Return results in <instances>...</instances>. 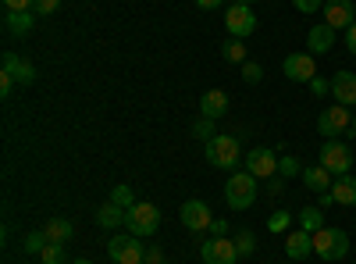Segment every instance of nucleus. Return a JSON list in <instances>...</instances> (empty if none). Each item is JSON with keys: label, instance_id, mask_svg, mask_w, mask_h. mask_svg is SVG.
<instances>
[{"label": "nucleus", "instance_id": "nucleus-37", "mask_svg": "<svg viewBox=\"0 0 356 264\" xmlns=\"http://www.w3.org/2000/svg\"><path fill=\"white\" fill-rule=\"evenodd\" d=\"M4 8H8V11H33L36 0H4Z\"/></svg>", "mask_w": 356, "mask_h": 264}, {"label": "nucleus", "instance_id": "nucleus-5", "mask_svg": "<svg viewBox=\"0 0 356 264\" xmlns=\"http://www.w3.org/2000/svg\"><path fill=\"white\" fill-rule=\"evenodd\" d=\"M321 164L328 168L335 179H339V175H349V168H353V150H349L342 139H324V146H321Z\"/></svg>", "mask_w": 356, "mask_h": 264}, {"label": "nucleus", "instance_id": "nucleus-2", "mask_svg": "<svg viewBox=\"0 0 356 264\" xmlns=\"http://www.w3.org/2000/svg\"><path fill=\"white\" fill-rule=\"evenodd\" d=\"M314 254L321 261H342L349 254V236L342 228H332V225H324L314 232Z\"/></svg>", "mask_w": 356, "mask_h": 264}, {"label": "nucleus", "instance_id": "nucleus-48", "mask_svg": "<svg viewBox=\"0 0 356 264\" xmlns=\"http://www.w3.org/2000/svg\"><path fill=\"white\" fill-rule=\"evenodd\" d=\"M161 264H168V261H161Z\"/></svg>", "mask_w": 356, "mask_h": 264}, {"label": "nucleus", "instance_id": "nucleus-18", "mask_svg": "<svg viewBox=\"0 0 356 264\" xmlns=\"http://www.w3.org/2000/svg\"><path fill=\"white\" fill-rule=\"evenodd\" d=\"M228 111V97H225V90H207L203 97H200V114L203 118H221V114Z\"/></svg>", "mask_w": 356, "mask_h": 264}, {"label": "nucleus", "instance_id": "nucleus-20", "mask_svg": "<svg viewBox=\"0 0 356 264\" xmlns=\"http://www.w3.org/2000/svg\"><path fill=\"white\" fill-rule=\"evenodd\" d=\"M36 11H8V18H4V29L11 36H29L33 33V25H36Z\"/></svg>", "mask_w": 356, "mask_h": 264}, {"label": "nucleus", "instance_id": "nucleus-38", "mask_svg": "<svg viewBox=\"0 0 356 264\" xmlns=\"http://www.w3.org/2000/svg\"><path fill=\"white\" fill-rule=\"evenodd\" d=\"M207 232H211V236H218V240H221V236H228V222H225V218H214L211 225H207Z\"/></svg>", "mask_w": 356, "mask_h": 264}, {"label": "nucleus", "instance_id": "nucleus-43", "mask_svg": "<svg viewBox=\"0 0 356 264\" xmlns=\"http://www.w3.org/2000/svg\"><path fill=\"white\" fill-rule=\"evenodd\" d=\"M332 203H335L332 189H324V193H317V208H332Z\"/></svg>", "mask_w": 356, "mask_h": 264}, {"label": "nucleus", "instance_id": "nucleus-46", "mask_svg": "<svg viewBox=\"0 0 356 264\" xmlns=\"http://www.w3.org/2000/svg\"><path fill=\"white\" fill-rule=\"evenodd\" d=\"M235 4H253V0H235Z\"/></svg>", "mask_w": 356, "mask_h": 264}, {"label": "nucleus", "instance_id": "nucleus-25", "mask_svg": "<svg viewBox=\"0 0 356 264\" xmlns=\"http://www.w3.org/2000/svg\"><path fill=\"white\" fill-rule=\"evenodd\" d=\"M221 57H225V61H232V65H243V61H246V47H243V40L228 36V40L221 43Z\"/></svg>", "mask_w": 356, "mask_h": 264}, {"label": "nucleus", "instance_id": "nucleus-21", "mask_svg": "<svg viewBox=\"0 0 356 264\" xmlns=\"http://www.w3.org/2000/svg\"><path fill=\"white\" fill-rule=\"evenodd\" d=\"M332 196H335V203H342V208H356V179L353 175H339V179L332 183Z\"/></svg>", "mask_w": 356, "mask_h": 264}, {"label": "nucleus", "instance_id": "nucleus-23", "mask_svg": "<svg viewBox=\"0 0 356 264\" xmlns=\"http://www.w3.org/2000/svg\"><path fill=\"white\" fill-rule=\"evenodd\" d=\"M125 215H129L125 208H118L114 200H107L104 208L97 211V222H100L104 228H118V225H125Z\"/></svg>", "mask_w": 356, "mask_h": 264}, {"label": "nucleus", "instance_id": "nucleus-35", "mask_svg": "<svg viewBox=\"0 0 356 264\" xmlns=\"http://www.w3.org/2000/svg\"><path fill=\"white\" fill-rule=\"evenodd\" d=\"M57 8H61V0H36V8H33V11H36L40 18H50Z\"/></svg>", "mask_w": 356, "mask_h": 264}, {"label": "nucleus", "instance_id": "nucleus-47", "mask_svg": "<svg viewBox=\"0 0 356 264\" xmlns=\"http://www.w3.org/2000/svg\"><path fill=\"white\" fill-rule=\"evenodd\" d=\"M353 136H356V114H353Z\"/></svg>", "mask_w": 356, "mask_h": 264}, {"label": "nucleus", "instance_id": "nucleus-26", "mask_svg": "<svg viewBox=\"0 0 356 264\" xmlns=\"http://www.w3.org/2000/svg\"><path fill=\"white\" fill-rule=\"evenodd\" d=\"M111 200L118 203V208H125V211L132 208V203H139V200H136V189H132V186H125V183H118V186L111 189Z\"/></svg>", "mask_w": 356, "mask_h": 264}, {"label": "nucleus", "instance_id": "nucleus-6", "mask_svg": "<svg viewBox=\"0 0 356 264\" xmlns=\"http://www.w3.org/2000/svg\"><path fill=\"white\" fill-rule=\"evenodd\" d=\"M346 129H353V114H349L346 104H332V107H324V111H321L317 132H321L324 139H335V136L346 132Z\"/></svg>", "mask_w": 356, "mask_h": 264}, {"label": "nucleus", "instance_id": "nucleus-30", "mask_svg": "<svg viewBox=\"0 0 356 264\" xmlns=\"http://www.w3.org/2000/svg\"><path fill=\"white\" fill-rule=\"evenodd\" d=\"M278 175H282V179H292V175H303L300 157H278Z\"/></svg>", "mask_w": 356, "mask_h": 264}, {"label": "nucleus", "instance_id": "nucleus-4", "mask_svg": "<svg viewBox=\"0 0 356 264\" xmlns=\"http://www.w3.org/2000/svg\"><path fill=\"white\" fill-rule=\"evenodd\" d=\"M207 161H211L214 168H235L243 161V150H239V139L235 136H214L211 143H207Z\"/></svg>", "mask_w": 356, "mask_h": 264}, {"label": "nucleus", "instance_id": "nucleus-9", "mask_svg": "<svg viewBox=\"0 0 356 264\" xmlns=\"http://www.w3.org/2000/svg\"><path fill=\"white\" fill-rule=\"evenodd\" d=\"M246 171L253 175V179H275L278 175V154L275 150H267V146H257V150H250L243 157Z\"/></svg>", "mask_w": 356, "mask_h": 264}, {"label": "nucleus", "instance_id": "nucleus-22", "mask_svg": "<svg viewBox=\"0 0 356 264\" xmlns=\"http://www.w3.org/2000/svg\"><path fill=\"white\" fill-rule=\"evenodd\" d=\"M43 232H47V240H50V243H61V247L72 243V236H75V228H72L68 218H50Z\"/></svg>", "mask_w": 356, "mask_h": 264}, {"label": "nucleus", "instance_id": "nucleus-15", "mask_svg": "<svg viewBox=\"0 0 356 264\" xmlns=\"http://www.w3.org/2000/svg\"><path fill=\"white\" fill-rule=\"evenodd\" d=\"M307 47H310V54H328L332 47H335V29L332 25H310V33H307Z\"/></svg>", "mask_w": 356, "mask_h": 264}, {"label": "nucleus", "instance_id": "nucleus-40", "mask_svg": "<svg viewBox=\"0 0 356 264\" xmlns=\"http://www.w3.org/2000/svg\"><path fill=\"white\" fill-rule=\"evenodd\" d=\"M164 261V254L157 250V247H146V257H143V264H161Z\"/></svg>", "mask_w": 356, "mask_h": 264}, {"label": "nucleus", "instance_id": "nucleus-41", "mask_svg": "<svg viewBox=\"0 0 356 264\" xmlns=\"http://www.w3.org/2000/svg\"><path fill=\"white\" fill-rule=\"evenodd\" d=\"M285 189V179H282V175H275V179H271V186H267V196H278Z\"/></svg>", "mask_w": 356, "mask_h": 264}, {"label": "nucleus", "instance_id": "nucleus-24", "mask_svg": "<svg viewBox=\"0 0 356 264\" xmlns=\"http://www.w3.org/2000/svg\"><path fill=\"white\" fill-rule=\"evenodd\" d=\"M296 225L314 236L317 228H324V208H303L300 215H296Z\"/></svg>", "mask_w": 356, "mask_h": 264}, {"label": "nucleus", "instance_id": "nucleus-31", "mask_svg": "<svg viewBox=\"0 0 356 264\" xmlns=\"http://www.w3.org/2000/svg\"><path fill=\"white\" fill-rule=\"evenodd\" d=\"M40 257H43V264H68V257H65V247H61V243H47V250H43Z\"/></svg>", "mask_w": 356, "mask_h": 264}, {"label": "nucleus", "instance_id": "nucleus-29", "mask_svg": "<svg viewBox=\"0 0 356 264\" xmlns=\"http://www.w3.org/2000/svg\"><path fill=\"white\" fill-rule=\"evenodd\" d=\"M47 243H50V240H47V232H33V236H25L22 250H25V254H43Z\"/></svg>", "mask_w": 356, "mask_h": 264}, {"label": "nucleus", "instance_id": "nucleus-3", "mask_svg": "<svg viewBox=\"0 0 356 264\" xmlns=\"http://www.w3.org/2000/svg\"><path fill=\"white\" fill-rule=\"evenodd\" d=\"M125 225H129L132 236H139V240H143V236H154V232L161 228V211L154 208V203L139 200V203H132V208H129Z\"/></svg>", "mask_w": 356, "mask_h": 264}, {"label": "nucleus", "instance_id": "nucleus-28", "mask_svg": "<svg viewBox=\"0 0 356 264\" xmlns=\"http://www.w3.org/2000/svg\"><path fill=\"white\" fill-rule=\"evenodd\" d=\"M214 136H218V129H214V118H200V122H193V139L211 143Z\"/></svg>", "mask_w": 356, "mask_h": 264}, {"label": "nucleus", "instance_id": "nucleus-11", "mask_svg": "<svg viewBox=\"0 0 356 264\" xmlns=\"http://www.w3.org/2000/svg\"><path fill=\"white\" fill-rule=\"evenodd\" d=\"M178 215H182V225H186V228L193 232V236H200V232H207V225L214 222L211 208H207L203 200H186V203H182V211H178Z\"/></svg>", "mask_w": 356, "mask_h": 264}, {"label": "nucleus", "instance_id": "nucleus-44", "mask_svg": "<svg viewBox=\"0 0 356 264\" xmlns=\"http://www.w3.org/2000/svg\"><path fill=\"white\" fill-rule=\"evenodd\" d=\"M196 8H203V11H214V8H221V0H196Z\"/></svg>", "mask_w": 356, "mask_h": 264}, {"label": "nucleus", "instance_id": "nucleus-8", "mask_svg": "<svg viewBox=\"0 0 356 264\" xmlns=\"http://www.w3.org/2000/svg\"><path fill=\"white\" fill-rule=\"evenodd\" d=\"M225 29H228V36L246 40L253 29H257V15L250 11V4H232V8L225 11Z\"/></svg>", "mask_w": 356, "mask_h": 264}, {"label": "nucleus", "instance_id": "nucleus-36", "mask_svg": "<svg viewBox=\"0 0 356 264\" xmlns=\"http://www.w3.org/2000/svg\"><path fill=\"white\" fill-rule=\"evenodd\" d=\"M310 90H314V97H328V93H332V82L321 79V75H314V79H310Z\"/></svg>", "mask_w": 356, "mask_h": 264}, {"label": "nucleus", "instance_id": "nucleus-32", "mask_svg": "<svg viewBox=\"0 0 356 264\" xmlns=\"http://www.w3.org/2000/svg\"><path fill=\"white\" fill-rule=\"evenodd\" d=\"M289 225H292L289 211H275L271 218H267V228H271V232H289Z\"/></svg>", "mask_w": 356, "mask_h": 264}, {"label": "nucleus", "instance_id": "nucleus-14", "mask_svg": "<svg viewBox=\"0 0 356 264\" xmlns=\"http://www.w3.org/2000/svg\"><path fill=\"white\" fill-rule=\"evenodd\" d=\"M4 72L15 75V82L29 86V82H36V68L25 61V57H18L15 50H4Z\"/></svg>", "mask_w": 356, "mask_h": 264}, {"label": "nucleus", "instance_id": "nucleus-1", "mask_svg": "<svg viewBox=\"0 0 356 264\" xmlns=\"http://www.w3.org/2000/svg\"><path fill=\"white\" fill-rule=\"evenodd\" d=\"M260 179H253V175L243 168V171H235L232 179L225 183V200H228V208L232 211H250L253 203H257V196H260V186H257Z\"/></svg>", "mask_w": 356, "mask_h": 264}, {"label": "nucleus", "instance_id": "nucleus-39", "mask_svg": "<svg viewBox=\"0 0 356 264\" xmlns=\"http://www.w3.org/2000/svg\"><path fill=\"white\" fill-rule=\"evenodd\" d=\"M11 86H15V75L0 72V97H11Z\"/></svg>", "mask_w": 356, "mask_h": 264}, {"label": "nucleus", "instance_id": "nucleus-13", "mask_svg": "<svg viewBox=\"0 0 356 264\" xmlns=\"http://www.w3.org/2000/svg\"><path fill=\"white\" fill-rule=\"evenodd\" d=\"M356 22V4L353 0H328L324 4V25H332L335 33L339 29H349Z\"/></svg>", "mask_w": 356, "mask_h": 264}, {"label": "nucleus", "instance_id": "nucleus-16", "mask_svg": "<svg viewBox=\"0 0 356 264\" xmlns=\"http://www.w3.org/2000/svg\"><path fill=\"white\" fill-rule=\"evenodd\" d=\"M332 93H335V104L353 107V104H356V75H353V72H339V75L332 79Z\"/></svg>", "mask_w": 356, "mask_h": 264}, {"label": "nucleus", "instance_id": "nucleus-10", "mask_svg": "<svg viewBox=\"0 0 356 264\" xmlns=\"http://www.w3.org/2000/svg\"><path fill=\"white\" fill-rule=\"evenodd\" d=\"M200 257H203V264H235L239 261V250H235V243L232 240H218V236H211L203 247H200Z\"/></svg>", "mask_w": 356, "mask_h": 264}, {"label": "nucleus", "instance_id": "nucleus-33", "mask_svg": "<svg viewBox=\"0 0 356 264\" xmlns=\"http://www.w3.org/2000/svg\"><path fill=\"white\" fill-rule=\"evenodd\" d=\"M243 79H246L250 86H257V82L264 79V68H260L257 61H243Z\"/></svg>", "mask_w": 356, "mask_h": 264}, {"label": "nucleus", "instance_id": "nucleus-45", "mask_svg": "<svg viewBox=\"0 0 356 264\" xmlns=\"http://www.w3.org/2000/svg\"><path fill=\"white\" fill-rule=\"evenodd\" d=\"M72 264H93V261H89V257H79V261H72Z\"/></svg>", "mask_w": 356, "mask_h": 264}, {"label": "nucleus", "instance_id": "nucleus-7", "mask_svg": "<svg viewBox=\"0 0 356 264\" xmlns=\"http://www.w3.org/2000/svg\"><path fill=\"white\" fill-rule=\"evenodd\" d=\"M107 254H111V261L114 264H143V257H146V247H139V236H114L111 243H107Z\"/></svg>", "mask_w": 356, "mask_h": 264}, {"label": "nucleus", "instance_id": "nucleus-12", "mask_svg": "<svg viewBox=\"0 0 356 264\" xmlns=\"http://www.w3.org/2000/svg\"><path fill=\"white\" fill-rule=\"evenodd\" d=\"M285 79L292 82H310L317 75V61H314V54H289L285 57V65H282Z\"/></svg>", "mask_w": 356, "mask_h": 264}, {"label": "nucleus", "instance_id": "nucleus-19", "mask_svg": "<svg viewBox=\"0 0 356 264\" xmlns=\"http://www.w3.org/2000/svg\"><path fill=\"white\" fill-rule=\"evenodd\" d=\"M300 179H303V186H307V189H314V193L332 189V183H335V179H332V171L324 168V164H310V168H303Z\"/></svg>", "mask_w": 356, "mask_h": 264}, {"label": "nucleus", "instance_id": "nucleus-42", "mask_svg": "<svg viewBox=\"0 0 356 264\" xmlns=\"http://www.w3.org/2000/svg\"><path fill=\"white\" fill-rule=\"evenodd\" d=\"M346 47H349V54H356V22L346 29Z\"/></svg>", "mask_w": 356, "mask_h": 264}, {"label": "nucleus", "instance_id": "nucleus-27", "mask_svg": "<svg viewBox=\"0 0 356 264\" xmlns=\"http://www.w3.org/2000/svg\"><path fill=\"white\" fill-rule=\"evenodd\" d=\"M232 243H235V250H239V257H250V254L257 250V236H253L250 228H243V232H239V236H235Z\"/></svg>", "mask_w": 356, "mask_h": 264}, {"label": "nucleus", "instance_id": "nucleus-17", "mask_svg": "<svg viewBox=\"0 0 356 264\" xmlns=\"http://www.w3.org/2000/svg\"><path fill=\"white\" fill-rule=\"evenodd\" d=\"M285 254L292 261H303L307 254H314V236H310V232H303V228L289 232V236H285Z\"/></svg>", "mask_w": 356, "mask_h": 264}, {"label": "nucleus", "instance_id": "nucleus-34", "mask_svg": "<svg viewBox=\"0 0 356 264\" xmlns=\"http://www.w3.org/2000/svg\"><path fill=\"white\" fill-rule=\"evenodd\" d=\"M292 8L300 11V15H314V11L324 8V0H292Z\"/></svg>", "mask_w": 356, "mask_h": 264}]
</instances>
